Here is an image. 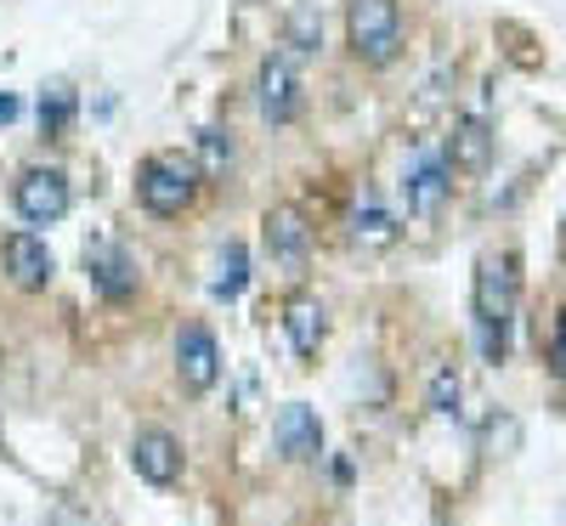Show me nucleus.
Returning <instances> with one entry per match:
<instances>
[{
	"mask_svg": "<svg viewBox=\"0 0 566 526\" xmlns=\"http://www.w3.org/2000/svg\"><path fill=\"white\" fill-rule=\"evenodd\" d=\"M442 159H448V170L482 176V170L493 165V125L476 119V114L453 119V130H448V141H442Z\"/></svg>",
	"mask_w": 566,
	"mask_h": 526,
	"instance_id": "obj_13",
	"label": "nucleus"
},
{
	"mask_svg": "<svg viewBox=\"0 0 566 526\" xmlns=\"http://www.w3.org/2000/svg\"><path fill=\"white\" fill-rule=\"evenodd\" d=\"M18 119V97H0V125H12Z\"/></svg>",
	"mask_w": 566,
	"mask_h": 526,
	"instance_id": "obj_23",
	"label": "nucleus"
},
{
	"mask_svg": "<svg viewBox=\"0 0 566 526\" xmlns=\"http://www.w3.org/2000/svg\"><path fill=\"white\" fill-rule=\"evenodd\" d=\"M0 266H7L12 290H23V295H40L45 283H52V272H57L45 238H34V232H7V244H0Z\"/></svg>",
	"mask_w": 566,
	"mask_h": 526,
	"instance_id": "obj_7",
	"label": "nucleus"
},
{
	"mask_svg": "<svg viewBox=\"0 0 566 526\" xmlns=\"http://www.w3.org/2000/svg\"><path fill=\"white\" fill-rule=\"evenodd\" d=\"M130 470H136L148 487H176V482H181V442L170 436V430H136Z\"/></svg>",
	"mask_w": 566,
	"mask_h": 526,
	"instance_id": "obj_10",
	"label": "nucleus"
},
{
	"mask_svg": "<svg viewBox=\"0 0 566 526\" xmlns=\"http://www.w3.org/2000/svg\"><path fill=\"white\" fill-rule=\"evenodd\" d=\"M199 154H205V165H199V170H205V176H221V170H227V159H232L227 130H216V125H210V130H199Z\"/></svg>",
	"mask_w": 566,
	"mask_h": 526,
	"instance_id": "obj_20",
	"label": "nucleus"
},
{
	"mask_svg": "<svg viewBox=\"0 0 566 526\" xmlns=\"http://www.w3.org/2000/svg\"><path fill=\"white\" fill-rule=\"evenodd\" d=\"M261 238H266V255L283 272H301L312 261V221H306L301 204H272L266 221H261Z\"/></svg>",
	"mask_w": 566,
	"mask_h": 526,
	"instance_id": "obj_6",
	"label": "nucleus"
},
{
	"mask_svg": "<svg viewBox=\"0 0 566 526\" xmlns=\"http://www.w3.org/2000/svg\"><path fill=\"white\" fill-rule=\"evenodd\" d=\"M346 45L357 52V63L386 69L402 52V12H397V0H352V7H346Z\"/></svg>",
	"mask_w": 566,
	"mask_h": 526,
	"instance_id": "obj_3",
	"label": "nucleus"
},
{
	"mask_svg": "<svg viewBox=\"0 0 566 526\" xmlns=\"http://www.w3.org/2000/svg\"><path fill=\"white\" fill-rule=\"evenodd\" d=\"M290 45H295V52H317V45H323V18L312 7L290 12Z\"/></svg>",
	"mask_w": 566,
	"mask_h": 526,
	"instance_id": "obj_19",
	"label": "nucleus"
},
{
	"mask_svg": "<svg viewBox=\"0 0 566 526\" xmlns=\"http://www.w3.org/2000/svg\"><path fill=\"white\" fill-rule=\"evenodd\" d=\"M176 379H181L187 397L216 391V379H221V346H216V334L205 323H187L176 334Z\"/></svg>",
	"mask_w": 566,
	"mask_h": 526,
	"instance_id": "obj_5",
	"label": "nucleus"
},
{
	"mask_svg": "<svg viewBox=\"0 0 566 526\" xmlns=\"http://www.w3.org/2000/svg\"><path fill=\"white\" fill-rule=\"evenodd\" d=\"M12 204H18V215H23L29 227H57V221L69 215V204H74L69 176H63V170H45V165L23 170L18 187H12Z\"/></svg>",
	"mask_w": 566,
	"mask_h": 526,
	"instance_id": "obj_4",
	"label": "nucleus"
},
{
	"mask_svg": "<svg viewBox=\"0 0 566 526\" xmlns=\"http://www.w3.org/2000/svg\"><path fill=\"white\" fill-rule=\"evenodd\" d=\"M549 362H555V374L566 379V312L555 317V340H549Z\"/></svg>",
	"mask_w": 566,
	"mask_h": 526,
	"instance_id": "obj_21",
	"label": "nucleus"
},
{
	"mask_svg": "<svg viewBox=\"0 0 566 526\" xmlns=\"http://www.w3.org/2000/svg\"><path fill=\"white\" fill-rule=\"evenodd\" d=\"M52 526H91V520H85V515H80V509H69V504H63V509H57V515H52Z\"/></svg>",
	"mask_w": 566,
	"mask_h": 526,
	"instance_id": "obj_22",
	"label": "nucleus"
},
{
	"mask_svg": "<svg viewBox=\"0 0 566 526\" xmlns=\"http://www.w3.org/2000/svg\"><path fill=\"white\" fill-rule=\"evenodd\" d=\"M199 187H205V170H199V159H187V154H148L136 165V204L148 215H159V221L193 210Z\"/></svg>",
	"mask_w": 566,
	"mask_h": 526,
	"instance_id": "obj_2",
	"label": "nucleus"
},
{
	"mask_svg": "<svg viewBox=\"0 0 566 526\" xmlns=\"http://www.w3.org/2000/svg\"><path fill=\"white\" fill-rule=\"evenodd\" d=\"M515 301H522V255L499 250L476 261V290H470V306H476V346L488 362H504L510 351V323H515Z\"/></svg>",
	"mask_w": 566,
	"mask_h": 526,
	"instance_id": "obj_1",
	"label": "nucleus"
},
{
	"mask_svg": "<svg viewBox=\"0 0 566 526\" xmlns=\"http://www.w3.org/2000/svg\"><path fill=\"white\" fill-rule=\"evenodd\" d=\"M74 91L69 85H52V91H45V97H40V130L45 136H63L69 125H74Z\"/></svg>",
	"mask_w": 566,
	"mask_h": 526,
	"instance_id": "obj_17",
	"label": "nucleus"
},
{
	"mask_svg": "<svg viewBox=\"0 0 566 526\" xmlns=\"http://www.w3.org/2000/svg\"><path fill=\"white\" fill-rule=\"evenodd\" d=\"M459 397H464V386H459V374L442 362L437 374H431V391H424V408L431 413H453L459 408Z\"/></svg>",
	"mask_w": 566,
	"mask_h": 526,
	"instance_id": "obj_18",
	"label": "nucleus"
},
{
	"mask_svg": "<svg viewBox=\"0 0 566 526\" xmlns=\"http://www.w3.org/2000/svg\"><path fill=\"white\" fill-rule=\"evenodd\" d=\"M85 277L103 301H130L136 295V261L125 255V244H114V238H91L85 244Z\"/></svg>",
	"mask_w": 566,
	"mask_h": 526,
	"instance_id": "obj_8",
	"label": "nucleus"
},
{
	"mask_svg": "<svg viewBox=\"0 0 566 526\" xmlns=\"http://www.w3.org/2000/svg\"><path fill=\"white\" fill-rule=\"evenodd\" d=\"M448 193H453V170H448L442 154H424V159L402 176V204H408L413 221H437L442 204H448Z\"/></svg>",
	"mask_w": 566,
	"mask_h": 526,
	"instance_id": "obj_9",
	"label": "nucleus"
},
{
	"mask_svg": "<svg viewBox=\"0 0 566 526\" xmlns=\"http://www.w3.org/2000/svg\"><path fill=\"white\" fill-rule=\"evenodd\" d=\"M346 232H352V244H363V250H386V244H397V215L374 193H357V204L346 215Z\"/></svg>",
	"mask_w": 566,
	"mask_h": 526,
	"instance_id": "obj_14",
	"label": "nucleus"
},
{
	"mask_svg": "<svg viewBox=\"0 0 566 526\" xmlns=\"http://www.w3.org/2000/svg\"><path fill=\"white\" fill-rule=\"evenodd\" d=\"M272 442L283 459H295V464H312L323 453V424L306 402H283L277 419H272Z\"/></svg>",
	"mask_w": 566,
	"mask_h": 526,
	"instance_id": "obj_12",
	"label": "nucleus"
},
{
	"mask_svg": "<svg viewBox=\"0 0 566 526\" xmlns=\"http://www.w3.org/2000/svg\"><path fill=\"white\" fill-rule=\"evenodd\" d=\"M255 103L272 125H290L301 114V80H295V63L290 57H266L261 74H255Z\"/></svg>",
	"mask_w": 566,
	"mask_h": 526,
	"instance_id": "obj_11",
	"label": "nucleus"
},
{
	"mask_svg": "<svg viewBox=\"0 0 566 526\" xmlns=\"http://www.w3.org/2000/svg\"><path fill=\"white\" fill-rule=\"evenodd\" d=\"M244 283H250V250H244V244H227V250L216 255L210 295H216V301H239V295H244Z\"/></svg>",
	"mask_w": 566,
	"mask_h": 526,
	"instance_id": "obj_16",
	"label": "nucleus"
},
{
	"mask_svg": "<svg viewBox=\"0 0 566 526\" xmlns=\"http://www.w3.org/2000/svg\"><path fill=\"white\" fill-rule=\"evenodd\" d=\"M283 334H290L295 357H317L323 334H328V317H323V306H317L312 295H290V301H283Z\"/></svg>",
	"mask_w": 566,
	"mask_h": 526,
	"instance_id": "obj_15",
	"label": "nucleus"
}]
</instances>
